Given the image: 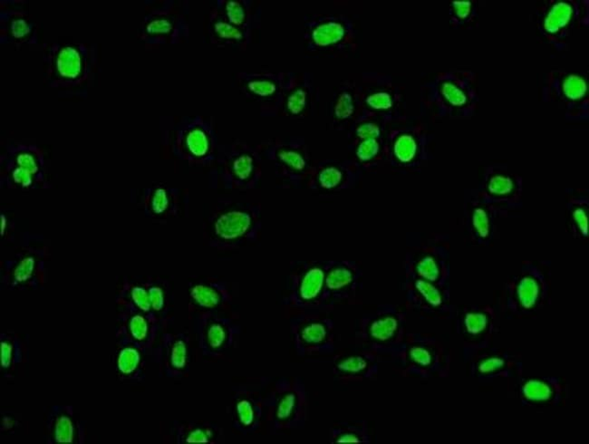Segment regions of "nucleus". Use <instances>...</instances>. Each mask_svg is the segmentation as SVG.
I'll return each instance as SVG.
<instances>
[{
    "label": "nucleus",
    "instance_id": "obj_15",
    "mask_svg": "<svg viewBox=\"0 0 589 444\" xmlns=\"http://www.w3.org/2000/svg\"><path fill=\"white\" fill-rule=\"evenodd\" d=\"M145 213L152 218H168L179 211V191L176 189L156 186L147 189L144 197Z\"/></svg>",
    "mask_w": 589,
    "mask_h": 444
},
{
    "label": "nucleus",
    "instance_id": "obj_31",
    "mask_svg": "<svg viewBox=\"0 0 589 444\" xmlns=\"http://www.w3.org/2000/svg\"><path fill=\"white\" fill-rule=\"evenodd\" d=\"M570 223L578 233L583 237H588V210L585 206L578 205L572 210L570 213Z\"/></svg>",
    "mask_w": 589,
    "mask_h": 444
},
{
    "label": "nucleus",
    "instance_id": "obj_23",
    "mask_svg": "<svg viewBox=\"0 0 589 444\" xmlns=\"http://www.w3.org/2000/svg\"><path fill=\"white\" fill-rule=\"evenodd\" d=\"M221 2L223 5L219 6L218 11L233 26L241 29L244 28L247 21V11L244 5H242L241 1L234 0Z\"/></svg>",
    "mask_w": 589,
    "mask_h": 444
},
{
    "label": "nucleus",
    "instance_id": "obj_37",
    "mask_svg": "<svg viewBox=\"0 0 589 444\" xmlns=\"http://www.w3.org/2000/svg\"><path fill=\"white\" fill-rule=\"evenodd\" d=\"M354 110L351 96L345 92L338 98L335 104V114L338 118H347Z\"/></svg>",
    "mask_w": 589,
    "mask_h": 444
},
{
    "label": "nucleus",
    "instance_id": "obj_4",
    "mask_svg": "<svg viewBox=\"0 0 589 444\" xmlns=\"http://www.w3.org/2000/svg\"><path fill=\"white\" fill-rule=\"evenodd\" d=\"M5 184L9 188L34 189L46 181L45 159L41 149L31 144H16L5 155Z\"/></svg>",
    "mask_w": 589,
    "mask_h": 444
},
{
    "label": "nucleus",
    "instance_id": "obj_38",
    "mask_svg": "<svg viewBox=\"0 0 589 444\" xmlns=\"http://www.w3.org/2000/svg\"><path fill=\"white\" fill-rule=\"evenodd\" d=\"M378 144L374 138H369L368 140L363 142L358 149V154L363 161L370 160L378 152Z\"/></svg>",
    "mask_w": 589,
    "mask_h": 444
},
{
    "label": "nucleus",
    "instance_id": "obj_43",
    "mask_svg": "<svg viewBox=\"0 0 589 444\" xmlns=\"http://www.w3.org/2000/svg\"><path fill=\"white\" fill-rule=\"evenodd\" d=\"M378 132L377 127H375L374 125H365L359 130V134H361V137H364L374 138L377 137Z\"/></svg>",
    "mask_w": 589,
    "mask_h": 444
},
{
    "label": "nucleus",
    "instance_id": "obj_30",
    "mask_svg": "<svg viewBox=\"0 0 589 444\" xmlns=\"http://www.w3.org/2000/svg\"><path fill=\"white\" fill-rule=\"evenodd\" d=\"M416 152V144L414 138L410 135H402L396 141L395 144V154L399 160L407 162L414 158Z\"/></svg>",
    "mask_w": 589,
    "mask_h": 444
},
{
    "label": "nucleus",
    "instance_id": "obj_36",
    "mask_svg": "<svg viewBox=\"0 0 589 444\" xmlns=\"http://www.w3.org/2000/svg\"><path fill=\"white\" fill-rule=\"evenodd\" d=\"M150 295H151L152 310L156 313L162 312L165 308V290L157 285H150L148 286ZM157 317V316H156Z\"/></svg>",
    "mask_w": 589,
    "mask_h": 444
},
{
    "label": "nucleus",
    "instance_id": "obj_25",
    "mask_svg": "<svg viewBox=\"0 0 589 444\" xmlns=\"http://www.w3.org/2000/svg\"><path fill=\"white\" fill-rule=\"evenodd\" d=\"M471 224L476 237L486 240L491 236V217L484 208L474 210Z\"/></svg>",
    "mask_w": 589,
    "mask_h": 444
},
{
    "label": "nucleus",
    "instance_id": "obj_39",
    "mask_svg": "<svg viewBox=\"0 0 589 444\" xmlns=\"http://www.w3.org/2000/svg\"><path fill=\"white\" fill-rule=\"evenodd\" d=\"M442 94L450 101L452 104L455 105L464 104L465 101L464 95L462 92L458 90L455 86L451 84H445L442 86Z\"/></svg>",
    "mask_w": 589,
    "mask_h": 444
},
{
    "label": "nucleus",
    "instance_id": "obj_6",
    "mask_svg": "<svg viewBox=\"0 0 589 444\" xmlns=\"http://www.w3.org/2000/svg\"><path fill=\"white\" fill-rule=\"evenodd\" d=\"M219 176L228 190H249L258 180V158L244 142H232L219 151Z\"/></svg>",
    "mask_w": 589,
    "mask_h": 444
},
{
    "label": "nucleus",
    "instance_id": "obj_18",
    "mask_svg": "<svg viewBox=\"0 0 589 444\" xmlns=\"http://www.w3.org/2000/svg\"><path fill=\"white\" fill-rule=\"evenodd\" d=\"M355 280V275L348 265L340 264L337 266L329 265L325 275L324 297L323 304L328 302L333 294L345 290Z\"/></svg>",
    "mask_w": 589,
    "mask_h": 444
},
{
    "label": "nucleus",
    "instance_id": "obj_10",
    "mask_svg": "<svg viewBox=\"0 0 589 444\" xmlns=\"http://www.w3.org/2000/svg\"><path fill=\"white\" fill-rule=\"evenodd\" d=\"M328 267V263L325 266L311 264L293 275L289 303L302 308H314L324 305L323 297Z\"/></svg>",
    "mask_w": 589,
    "mask_h": 444
},
{
    "label": "nucleus",
    "instance_id": "obj_32",
    "mask_svg": "<svg viewBox=\"0 0 589 444\" xmlns=\"http://www.w3.org/2000/svg\"><path fill=\"white\" fill-rule=\"evenodd\" d=\"M307 91L305 89L298 88L289 95L287 100V109L291 114L298 115L304 111L306 106H307Z\"/></svg>",
    "mask_w": 589,
    "mask_h": 444
},
{
    "label": "nucleus",
    "instance_id": "obj_24",
    "mask_svg": "<svg viewBox=\"0 0 589 444\" xmlns=\"http://www.w3.org/2000/svg\"><path fill=\"white\" fill-rule=\"evenodd\" d=\"M276 158L292 171L301 172L307 166V160L295 148H281L276 152Z\"/></svg>",
    "mask_w": 589,
    "mask_h": 444
},
{
    "label": "nucleus",
    "instance_id": "obj_3",
    "mask_svg": "<svg viewBox=\"0 0 589 444\" xmlns=\"http://www.w3.org/2000/svg\"><path fill=\"white\" fill-rule=\"evenodd\" d=\"M218 138L209 121L194 117L184 121L176 132L174 152L196 166L211 165L218 157Z\"/></svg>",
    "mask_w": 589,
    "mask_h": 444
},
{
    "label": "nucleus",
    "instance_id": "obj_5",
    "mask_svg": "<svg viewBox=\"0 0 589 444\" xmlns=\"http://www.w3.org/2000/svg\"><path fill=\"white\" fill-rule=\"evenodd\" d=\"M296 352L303 357L329 356L335 352L334 324L327 317L307 314L291 323Z\"/></svg>",
    "mask_w": 589,
    "mask_h": 444
},
{
    "label": "nucleus",
    "instance_id": "obj_35",
    "mask_svg": "<svg viewBox=\"0 0 589 444\" xmlns=\"http://www.w3.org/2000/svg\"><path fill=\"white\" fill-rule=\"evenodd\" d=\"M464 322L468 332L478 334L481 333L482 330H484L488 320L484 314L470 313L466 316Z\"/></svg>",
    "mask_w": 589,
    "mask_h": 444
},
{
    "label": "nucleus",
    "instance_id": "obj_16",
    "mask_svg": "<svg viewBox=\"0 0 589 444\" xmlns=\"http://www.w3.org/2000/svg\"><path fill=\"white\" fill-rule=\"evenodd\" d=\"M402 354H405L406 362L419 373H427L440 362V356L435 347L426 340H416L415 343L409 344Z\"/></svg>",
    "mask_w": 589,
    "mask_h": 444
},
{
    "label": "nucleus",
    "instance_id": "obj_9",
    "mask_svg": "<svg viewBox=\"0 0 589 444\" xmlns=\"http://www.w3.org/2000/svg\"><path fill=\"white\" fill-rule=\"evenodd\" d=\"M262 386L246 384L235 390L231 403L233 427L243 434L255 433L264 419Z\"/></svg>",
    "mask_w": 589,
    "mask_h": 444
},
{
    "label": "nucleus",
    "instance_id": "obj_8",
    "mask_svg": "<svg viewBox=\"0 0 589 444\" xmlns=\"http://www.w3.org/2000/svg\"><path fill=\"white\" fill-rule=\"evenodd\" d=\"M202 347L212 359H223L239 342L241 328L225 311L203 312L199 320Z\"/></svg>",
    "mask_w": 589,
    "mask_h": 444
},
{
    "label": "nucleus",
    "instance_id": "obj_41",
    "mask_svg": "<svg viewBox=\"0 0 589 444\" xmlns=\"http://www.w3.org/2000/svg\"><path fill=\"white\" fill-rule=\"evenodd\" d=\"M369 105L375 108H387L391 105V98L387 94L380 92V94L372 95L368 99Z\"/></svg>",
    "mask_w": 589,
    "mask_h": 444
},
{
    "label": "nucleus",
    "instance_id": "obj_12",
    "mask_svg": "<svg viewBox=\"0 0 589 444\" xmlns=\"http://www.w3.org/2000/svg\"><path fill=\"white\" fill-rule=\"evenodd\" d=\"M401 324L394 314H382L361 324L355 334L358 349L378 354L389 349L400 336Z\"/></svg>",
    "mask_w": 589,
    "mask_h": 444
},
{
    "label": "nucleus",
    "instance_id": "obj_42",
    "mask_svg": "<svg viewBox=\"0 0 589 444\" xmlns=\"http://www.w3.org/2000/svg\"><path fill=\"white\" fill-rule=\"evenodd\" d=\"M504 364V361L501 359H489L484 361V362L481 364L480 370L482 373H490L495 369H500Z\"/></svg>",
    "mask_w": 589,
    "mask_h": 444
},
{
    "label": "nucleus",
    "instance_id": "obj_28",
    "mask_svg": "<svg viewBox=\"0 0 589 444\" xmlns=\"http://www.w3.org/2000/svg\"><path fill=\"white\" fill-rule=\"evenodd\" d=\"M487 188L489 194L492 196H509L514 191V181L505 175H495L489 181Z\"/></svg>",
    "mask_w": 589,
    "mask_h": 444
},
{
    "label": "nucleus",
    "instance_id": "obj_20",
    "mask_svg": "<svg viewBox=\"0 0 589 444\" xmlns=\"http://www.w3.org/2000/svg\"><path fill=\"white\" fill-rule=\"evenodd\" d=\"M345 35V28L340 23L328 21L313 26L311 31V39L313 44L318 48L337 44Z\"/></svg>",
    "mask_w": 589,
    "mask_h": 444
},
{
    "label": "nucleus",
    "instance_id": "obj_26",
    "mask_svg": "<svg viewBox=\"0 0 589 444\" xmlns=\"http://www.w3.org/2000/svg\"><path fill=\"white\" fill-rule=\"evenodd\" d=\"M416 273L421 277L420 280L431 283L438 282L441 278L440 266L432 256L422 258L416 265Z\"/></svg>",
    "mask_w": 589,
    "mask_h": 444
},
{
    "label": "nucleus",
    "instance_id": "obj_13",
    "mask_svg": "<svg viewBox=\"0 0 589 444\" xmlns=\"http://www.w3.org/2000/svg\"><path fill=\"white\" fill-rule=\"evenodd\" d=\"M185 28L184 21L175 13L161 9L146 16L142 36L148 43H178L185 34Z\"/></svg>",
    "mask_w": 589,
    "mask_h": 444
},
{
    "label": "nucleus",
    "instance_id": "obj_34",
    "mask_svg": "<svg viewBox=\"0 0 589 444\" xmlns=\"http://www.w3.org/2000/svg\"><path fill=\"white\" fill-rule=\"evenodd\" d=\"M9 33L15 41H24L31 33V26L22 18H15L9 22Z\"/></svg>",
    "mask_w": 589,
    "mask_h": 444
},
{
    "label": "nucleus",
    "instance_id": "obj_7",
    "mask_svg": "<svg viewBox=\"0 0 589 444\" xmlns=\"http://www.w3.org/2000/svg\"><path fill=\"white\" fill-rule=\"evenodd\" d=\"M91 56L85 45H55L48 53V75L56 85L83 84L91 72Z\"/></svg>",
    "mask_w": 589,
    "mask_h": 444
},
{
    "label": "nucleus",
    "instance_id": "obj_21",
    "mask_svg": "<svg viewBox=\"0 0 589 444\" xmlns=\"http://www.w3.org/2000/svg\"><path fill=\"white\" fill-rule=\"evenodd\" d=\"M541 292V284L537 277L532 275H525L516 286V297L524 310H532L537 305Z\"/></svg>",
    "mask_w": 589,
    "mask_h": 444
},
{
    "label": "nucleus",
    "instance_id": "obj_29",
    "mask_svg": "<svg viewBox=\"0 0 589 444\" xmlns=\"http://www.w3.org/2000/svg\"><path fill=\"white\" fill-rule=\"evenodd\" d=\"M526 398L534 402H543L550 399L551 391L550 386L541 381H530L523 387Z\"/></svg>",
    "mask_w": 589,
    "mask_h": 444
},
{
    "label": "nucleus",
    "instance_id": "obj_19",
    "mask_svg": "<svg viewBox=\"0 0 589 444\" xmlns=\"http://www.w3.org/2000/svg\"><path fill=\"white\" fill-rule=\"evenodd\" d=\"M209 31L213 41L225 42L226 44L241 42L245 38L242 29L231 24L219 11L211 16Z\"/></svg>",
    "mask_w": 589,
    "mask_h": 444
},
{
    "label": "nucleus",
    "instance_id": "obj_40",
    "mask_svg": "<svg viewBox=\"0 0 589 444\" xmlns=\"http://www.w3.org/2000/svg\"><path fill=\"white\" fill-rule=\"evenodd\" d=\"M35 261L32 258H26L23 260L19 267L16 270V278L19 281H24L31 276L33 268H34Z\"/></svg>",
    "mask_w": 589,
    "mask_h": 444
},
{
    "label": "nucleus",
    "instance_id": "obj_27",
    "mask_svg": "<svg viewBox=\"0 0 589 444\" xmlns=\"http://www.w3.org/2000/svg\"><path fill=\"white\" fill-rule=\"evenodd\" d=\"M415 287L422 298L432 307H440L442 304V296L437 287L428 281L417 280Z\"/></svg>",
    "mask_w": 589,
    "mask_h": 444
},
{
    "label": "nucleus",
    "instance_id": "obj_17",
    "mask_svg": "<svg viewBox=\"0 0 589 444\" xmlns=\"http://www.w3.org/2000/svg\"><path fill=\"white\" fill-rule=\"evenodd\" d=\"M331 443H363L371 442L367 422H341L335 423L330 432Z\"/></svg>",
    "mask_w": 589,
    "mask_h": 444
},
{
    "label": "nucleus",
    "instance_id": "obj_11",
    "mask_svg": "<svg viewBox=\"0 0 589 444\" xmlns=\"http://www.w3.org/2000/svg\"><path fill=\"white\" fill-rule=\"evenodd\" d=\"M378 374V354L358 349L335 356L333 374L342 384H358L372 380Z\"/></svg>",
    "mask_w": 589,
    "mask_h": 444
},
{
    "label": "nucleus",
    "instance_id": "obj_14",
    "mask_svg": "<svg viewBox=\"0 0 589 444\" xmlns=\"http://www.w3.org/2000/svg\"><path fill=\"white\" fill-rule=\"evenodd\" d=\"M189 295L192 302L203 312L224 311L233 300L231 287L221 280H209L195 284Z\"/></svg>",
    "mask_w": 589,
    "mask_h": 444
},
{
    "label": "nucleus",
    "instance_id": "obj_1",
    "mask_svg": "<svg viewBox=\"0 0 589 444\" xmlns=\"http://www.w3.org/2000/svg\"><path fill=\"white\" fill-rule=\"evenodd\" d=\"M308 416V397L304 383L297 377H283L264 394V419L272 433L302 429Z\"/></svg>",
    "mask_w": 589,
    "mask_h": 444
},
{
    "label": "nucleus",
    "instance_id": "obj_2",
    "mask_svg": "<svg viewBox=\"0 0 589 444\" xmlns=\"http://www.w3.org/2000/svg\"><path fill=\"white\" fill-rule=\"evenodd\" d=\"M258 215L241 201H222L209 221V243L221 250H232L254 241L258 236Z\"/></svg>",
    "mask_w": 589,
    "mask_h": 444
},
{
    "label": "nucleus",
    "instance_id": "obj_33",
    "mask_svg": "<svg viewBox=\"0 0 589 444\" xmlns=\"http://www.w3.org/2000/svg\"><path fill=\"white\" fill-rule=\"evenodd\" d=\"M342 179L341 171L335 167H327L319 172L318 181L319 185L324 189H333L340 184Z\"/></svg>",
    "mask_w": 589,
    "mask_h": 444
},
{
    "label": "nucleus",
    "instance_id": "obj_22",
    "mask_svg": "<svg viewBox=\"0 0 589 444\" xmlns=\"http://www.w3.org/2000/svg\"><path fill=\"white\" fill-rule=\"evenodd\" d=\"M241 84L244 86L246 92L257 97L267 98L275 94L278 90L276 83L268 78H262L257 75H239Z\"/></svg>",
    "mask_w": 589,
    "mask_h": 444
}]
</instances>
